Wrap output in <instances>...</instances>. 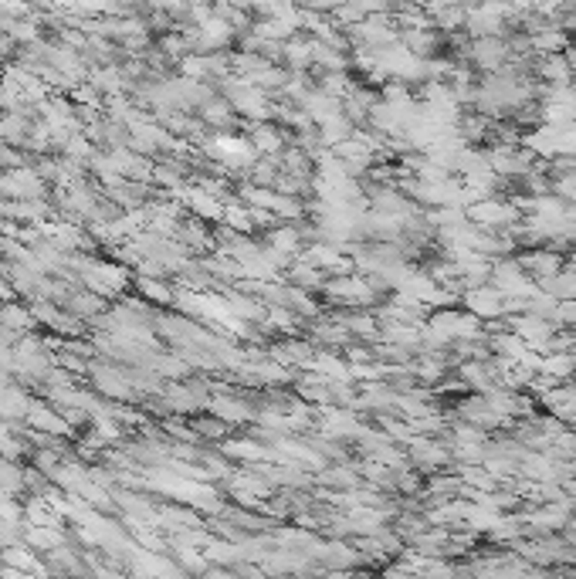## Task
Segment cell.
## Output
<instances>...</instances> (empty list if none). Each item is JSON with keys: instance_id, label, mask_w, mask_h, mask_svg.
<instances>
[{"instance_id": "1", "label": "cell", "mask_w": 576, "mask_h": 579, "mask_svg": "<svg viewBox=\"0 0 576 579\" xmlns=\"http://www.w3.org/2000/svg\"><path fill=\"white\" fill-rule=\"evenodd\" d=\"M210 153L214 156H221L224 163H244V159H251V146L244 142V139H214L210 142Z\"/></svg>"}, {"instance_id": "3", "label": "cell", "mask_w": 576, "mask_h": 579, "mask_svg": "<svg viewBox=\"0 0 576 579\" xmlns=\"http://www.w3.org/2000/svg\"><path fill=\"white\" fill-rule=\"evenodd\" d=\"M255 142H258V149H275V146H278V136L271 129H258L255 132Z\"/></svg>"}, {"instance_id": "2", "label": "cell", "mask_w": 576, "mask_h": 579, "mask_svg": "<svg viewBox=\"0 0 576 579\" xmlns=\"http://www.w3.org/2000/svg\"><path fill=\"white\" fill-rule=\"evenodd\" d=\"M468 305H472L474 316H495L498 309H502V295L498 291H472L468 295Z\"/></svg>"}]
</instances>
